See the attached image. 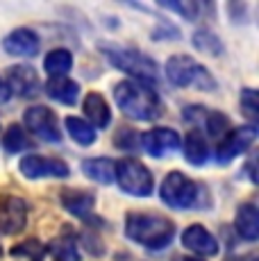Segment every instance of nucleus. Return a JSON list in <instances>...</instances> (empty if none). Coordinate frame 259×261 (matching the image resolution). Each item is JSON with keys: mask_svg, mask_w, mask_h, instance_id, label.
Masks as SVG:
<instances>
[{"mask_svg": "<svg viewBox=\"0 0 259 261\" xmlns=\"http://www.w3.org/2000/svg\"><path fill=\"white\" fill-rule=\"evenodd\" d=\"M193 46L200 50V53L212 55V57H221L223 50H225L221 39H218L216 34H214L212 30H207V28H200V30L193 32Z\"/></svg>", "mask_w": 259, "mask_h": 261, "instance_id": "25", "label": "nucleus"}, {"mask_svg": "<svg viewBox=\"0 0 259 261\" xmlns=\"http://www.w3.org/2000/svg\"><path fill=\"white\" fill-rule=\"evenodd\" d=\"M0 257H3V248H0Z\"/></svg>", "mask_w": 259, "mask_h": 261, "instance_id": "32", "label": "nucleus"}, {"mask_svg": "<svg viewBox=\"0 0 259 261\" xmlns=\"http://www.w3.org/2000/svg\"><path fill=\"white\" fill-rule=\"evenodd\" d=\"M141 145L150 157H166L180 148V134L168 127H152L150 132L141 134Z\"/></svg>", "mask_w": 259, "mask_h": 261, "instance_id": "13", "label": "nucleus"}, {"mask_svg": "<svg viewBox=\"0 0 259 261\" xmlns=\"http://www.w3.org/2000/svg\"><path fill=\"white\" fill-rule=\"evenodd\" d=\"M39 37L28 28H18L3 39V50L14 57H34L39 53Z\"/></svg>", "mask_w": 259, "mask_h": 261, "instance_id": "14", "label": "nucleus"}, {"mask_svg": "<svg viewBox=\"0 0 259 261\" xmlns=\"http://www.w3.org/2000/svg\"><path fill=\"white\" fill-rule=\"evenodd\" d=\"M241 109H243V114L252 120V125H255L259 118V102H257L255 89H243L241 91Z\"/></svg>", "mask_w": 259, "mask_h": 261, "instance_id": "28", "label": "nucleus"}, {"mask_svg": "<svg viewBox=\"0 0 259 261\" xmlns=\"http://www.w3.org/2000/svg\"><path fill=\"white\" fill-rule=\"evenodd\" d=\"M93 202H96V195L91 191H82V189L62 191V204L73 216H89V212L93 209Z\"/></svg>", "mask_w": 259, "mask_h": 261, "instance_id": "18", "label": "nucleus"}, {"mask_svg": "<svg viewBox=\"0 0 259 261\" xmlns=\"http://www.w3.org/2000/svg\"><path fill=\"white\" fill-rule=\"evenodd\" d=\"M82 109H84V116L89 118V125H91L93 129L109 127V123H112V112H109L107 100H105L100 93H89L82 102Z\"/></svg>", "mask_w": 259, "mask_h": 261, "instance_id": "16", "label": "nucleus"}, {"mask_svg": "<svg viewBox=\"0 0 259 261\" xmlns=\"http://www.w3.org/2000/svg\"><path fill=\"white\" fill-rule=\"evenodd\" d=\"M166 77L175 87H196L200 91H214L216 80L202 64H198L189 55H173L166 62Z\"/></svg>", "mask_w": 259, "mask_h": 261, "instance_id": "5", "label": "nucleus"}, {"mask_svg": "<svg viewBox=\"0 0 259 261\" xmlns=\"http://www.w3.org/2000/svg\"><path fill=\"white\" fill-rule=\"evenodd\" d=\"M162 7L171 9V12L182 14V16L187 18V21H196L200 5H196V3H162Z\"/></svg>", "mask_w": 259, "mask_h": 261, "instance_id": "29", "label": "nucleus"}, {"mask_svg": "<svg viewBox=\"0 0 259 261\" xmlns=\"http://www.w3.org/2000/svg\"><path fill=\"white\" fill-rule=\"evenodd\" d=\"M82 170L89 179L100 184H112L114 182V170H116V162H112L109 157H93L84 159Z\"/></svg>", "mask_w": 259, "mask_h": 261, "instance_id": "20", "label": "nucleus"}, {"mask_svg": "<svg viewBox=\"0 0 259 261\" xmlns=\"http://www.w3.org/2000/svg\"><path fill=\"white\" fill-rule=\"evenodd\" d=\"M182 245L196 254H205V257H214L218 254V241L212 237V232L205 229L202 225H191L182 232Z\"/></svg>", "mask_w": 259, "mask_h": 261, "instance_id": "15", "label": "nucleus"}, {"mask_svg": "<svg viewBox=\"0 0 259 261\" xmlns=\"http://www.w3.org/2000/svg\"><path fill=\"white\" fill-rule=\"evenodd\" d=\"M5 87L9 93L18 95V98H34L41 91V82H39V75L32 66H9L5 73Z\"/></svg>", "mask_w": 259, "mask_h": 261, "instance_id": "12", "label": "nucleus"}, {"mask_svg": "<svg viewBox=\"0 0 259 261\" xmlns=\"http://www.w3.org/2000/svg\"><path fill=\"white\" fill-rule=\"evenodd\" d=\"M257 141V127L255 125H243V127H234L223 137L216 150V162L227 164L241 152H246L252 143Z\"/></svg>", "mask_w": 259, "mask_h": 261, "instance_id": "8", "label": "nucleus"}, {"mask_svg": "<svg viewBox=\"0 0 259 261\" xmlns=\"http://www.w3.org/2000/svg\"><path fill=\"white\" fill-rule=\"evenodd\" d=\"M114 102L127 118L134 120H155L162 116V100L157 91L137 80L114 84Z\"/></svg>", "mask_w": 259, "mask_h": 261, "instance_id": "1", "label": "nucleus"}, {"mask_svg": "<svg viewBox=\"0 0 259 261\" xmlns=\"http://www.w3.org/2000/svg\"><path fill=\"white\" fill-rule=\"evenodd\" d=\"M184 120L198 125V127L207 129L209 137H225L230 132V118L221 112H214V109L200 107V105H191V107H184L182 112Z\"/></svg>", "mask_w": 259, "mask_h": 261, "instance_id": "10", "label": "nucleus"}, {"mask_svg": "<svg viewBox=\"0 0 259 261\" xmlns=\"http://www.w3.org/2000/svg\"><path fill=\"white\" fill-rule=\"evenodd\" d=\"M102 50L107 55L109 64L114 68H118V71L132 75V80L148 84V87L157 82V73H159L157 62L150 59L148 55L139 53L134 48H121V46H105Z\"/></svg>", "mask_w": 259, "mask_h": 261, "instance_id": "3", "label": "nucleus"}, {"mask_svg": "<svg viewBox=\"0 0 259 261\" xmlns=\"http://www.w3.org/2000/svg\"><path fill=\"white\" fill-rule=\"evenodd\" d=\"M125 234L130 241L150 250H164L173 243L175 223L157 214H127Z\"/></svg>", "mask_w": 259, "mask_h": 261, "instance_id": "2", "label": "nucleus"}, {"mask_svg": "<svg viewBox=\"0 0 259 261\" xmlns=\"http://www.w3.org/2000/svg\"><path fill=\"white\" fill-rule=\"evenodd\" d=\"M182 150H184V159H187L189 164H193V166H202V164H207V159H209L207 139L202 137L198 129H191V132L187 134Z\"/></svg>", "mask_w": 259, "mask_h": 261, "instance_id": "19", "label": "nucleus"}, {"mask_svg": "<svg viewBox=\"0 0 259 261\" xmlns=\"http://www.w3.org/2000/svg\"><path fill=\"white\" fill-rule=\"evenodd\" d=\"M73 68V55L66 48H55L43 59V71L53 77H66V73Z\"/></svg>", "mask_w": 259, "mask_h": 261, "instance_id": "22", "label": "nucleus"}, {"mask_svg": "<svg viewBox=\"0 0 259 261\" xmlns=\"http://www.w3.org/2000/svg\"><path fill=\"white\" fill-rule=\"evenodd\" d=\"M46 93L62 105H75L80 95V84L68 77H53L46 84Z\"/></svg>", "mask_w": 259, "mask_h": 261, "instance_id": "21", "label": "nucleus"}, {"mask_svg": "<svg viewBox=\"0 0 259 261\" xmlns=\"http://www.w3.org/2000/svg\"><path fill=\"white\" fill-rule=\"evenodd\" d=\"M207 193L205 187H200L198 182H193L191 177H187L184 173H168L162 182L159 195H162L164 204H168L171 209H200V195Z\"/></svg>", "mask_w": 259, "mask_h": 261, "instance_id": "4", "label": "nucleus"}, {"mask_svg": "<svg viewBox=\"0 0 259 261\" xmlns=\"http://www.w3.org/2000/svg\"><path fill=\"white\" fill-rule=\"evenodd\" d=\"M66 129H68V137H71L77 145H91L98 137L96 129H93L84 118H77V116L66 118Z\"/></svg>", "mask_w": 259, "mask_h": 261, "instance_id": "24", "label": "nucleus"}, {"mask_svg": "<svg viewBox=\"0 0 259 261\" xmlns=\"http://www.w3.org/2000/svg\"><path fill=\"white\" fill-rule=\"evenodd\" d=\"M9 95H12V93L7 91V87H5V82H3V80H0V105H3V102H7V100H9Z\"/></svg>", "mask_w": 259, "mask_h": 261, "instance_id": "30", "label": "nucleus"}, {"mask_svg": "<svg viewBox=\"0 0 259 261\" xmlns=\"http://www.w3.org/2000/svg\"><path fill=\"white\" fill-rule=\"evenodd\" d=\"M3 145H5V150H7V152H12V154L34 148L32 139L28 137V132H25V129H23L18 123H12L7 129H5V134H3Z\"/></svg>", "mask_w": 259, "mask_h": 261, "instance_id": "23", "label": "nucleus"}, {"mask_svg": "<svg viewBox=\"0 0 259 261\" xmlns=\"http://www.w3.org/2000/svg\"><path fill=\"white\" fill-rule=\"evenodd\" d=\"M28 132H32L37 139L48 143H62V127H59V120L55 116V112L46 105H37V107H30L23 116Z\"/></svg>", "mask_w": 259, "mask_h": 261, "instance_id": "7", "label": "nucleus"}, {"mask_svg": "<svg viewBox=\"0 0 259 261\" xmlns=\"http://www.w3.org/2000/svg\"><path fill=\"white\" fill-rule=\"evenodd\" d=\"M18 170L23 177L28 179H41V177H68V166L66 162L55 157H43V154H28L21 159Z\"/></svg>", "mask_w": 259, "mask_h": 261, "instance_id": "9", "label": "nucleus"}, {"mask_svg": "<svg viewBox=\"0 0 259 261\" xmlns=\"http://www.w3.org/2000/svg\"><path fill=\"white\" fill-rule=\"evenodd\" d=\"M184 261H202V259H193V257H189V259H184Z\"/></svg>", "mask_w": 259, "mask_h": 261, "instance_id": "31", "label": "nucleus"}, {"mask_svg": "<svg viewBox=\"0 0 259 261\" xmlns=\"http://www.w3.org/2000/svg\"><path fill=\"white\" fill-rule=\"evenodd\" d=\"M28 225V204L16 195H0V234H18Z\"/></svg>", "mask_w": 259, "mask_h": 261, "instance_id": "11", "label": "nucleus"}, {"mask_svg": "<svg viewBox=\"0 0 259 261\" xmlns=\"http://www.w3.org/2000/svg\"><path fill=\"white\" fill-rule=\"evenodd\" d=\"M234 227H237L239 237L246 241H255L259 237V212L252 202H246L237 209V218H234Z\"/></svg>", "mask_w": 259, "mask_h": 261, "instance_id": "17", "label": "nucleus"}, {"mask_svg": "<svg viewBox=\"0 0 259 261\" xmlns=\"http://www.w3.org/2000/svg\"><path fill=\"white\" fill-rule=\"evenodd\" d=\"M114 179L121 187L123 193L137 195V198H148L152 195V173L137 159H121L116 162Z\"/></svg>", "mask_w": 259, "mask_h": 261, "instance_id": "6", "label": "nucleus"}, {"mask_svg": "<svg viewBox=\"0 0 259 261\" xmlns=\"http://www.w3.org/2000/svg\"><path fill=\"white\" fill-rule=\"evenodd\" d=\"M48 250L53 254V261H80L77 245L73 237H59Z\"/></svg>", "mask_w": 259, "mask_h": 261, "instance_id": "26", "label": "nucleus"}, {"mask_svg": "<svg viewBox=\"0 0 259 261\" xmlns=\"http://www.w3.org/2000/svg\"><path fill=\"white\" fill-rule=\"evenodd\" d=\"M43 252H46V248L37 239H28L12 248L14 257H28L30 261H43Z\"/></svg>", "mask_w": 259, "mask_h": 261, "instance_id": "27", "label": "nucleus"}]
</instances>
